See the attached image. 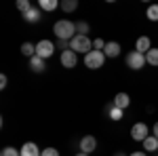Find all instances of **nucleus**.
<instances>
[{"label":"nucleus","instance_id":"obj_1","mask_svg":"<svg viewBox=\"0 0 158 156\" xmlns=\"http://www.w3.org/2000/svg\"><path fill=\"white\" fill-rule=\"evenodd\" d=\"M53 34L57 36V40H72L76 36V23L68 19H59L53 25Z\"/></svg>","mask_w":158,"mask_h":156},{"label":"nucleus","instance_id":"obj_2","mask_svg":"<svg viewBox=\"0 0 158 156\" xmlns=\"http://www.w3.org/2000/svg\"><path fill=\"white\" fill-rule=\"evenodd\" d=\"M70 48H72L74 53H82V55H86V53L93 51V40H91L89 36H80V34H76V36L70 40Z\"/></svg>","mask_w":158,"mask_h":156},{"label":"nucleus","instance_id":"obj_3","mask_svg":"<svg viewBox=\"0 0 158 156\" xmlns=\"http://www.w3.org/2000/svg\"><path fill=\"white\" fill-rule=\"evenodd\" d=\"M103 63H106V53L103 51H91V53H86L85 55V65L89 70H99V68H103Z\"/></svg>","mask_w":158,"mask_h":156},{"label":"nucleus","instance_id":"obj_4","mask_svg":"<svg viewBox=\"0 0 158 156\" xmlns=\"http://www.w3.org/2000/svg\"><path fill=\"white\" fill-rule=\"evenodd\" d=\"M127 65L131 68V70H141L143 65H146V55L143 53H139V51H131L129 55H127Z\"/></svg>","mask_w":158,"mask_h":156},{"label":"nucleus","instance_id":"obj_5","mask_svg":"<svg viewBox=\"0 0 158 156\" xmlns=\"http://www.w3.org/2000/svg\"><path fill=\"white\" fill-rule=\"evenodd\" d=\"M53 53H55V42H51V40H40L36 44V55L40 57V59H49V57H53Z\"/></svg>","mask_w":158,"mask_h":156},{"label":"nucleus","instance_id":"obj_6","mask_svg":"<svg viewBox=\"0 0 158 156\" xmlns=\"http://www.w3.org/2000/svg\"><path fill=\"white\" fill-rule=\"evenodd\" d=\"M150 135H152V133H150V129H148L146 122H135L133 129H131V137H133L135 141H141V144L146 141Z\"/></svg>","mask_w":158,"mask_h":156},{"label":"nucleus","instance_id":"obj_7","mask_svg":"<svg viewBox=\"0 0 158 156\" xmlns=\"http://www.w3.org/2000/svg\"><path fill=\"white\" fill-rule=\"evenodd\" d=\"M59 61H61V65H63V68L72 70V68H76V63H78V53H74L72 48H68V51H63V53H61Z\"/></svg>","mask_w":158,"mask_h":156},{"label":"nucleus","instance_id":"obj_8","mask_svg":"<svg viewBox=\"0 0 158 156\" xmlns=\"http://www.w3.org/2000/svg\"><path fill=\"white\" fill-rule=\"evenodd\" d=\"M95 150H97V137H95V135H85V137L80 139V152L91 154V152H95Z\"/></svg>","mask_w":158,"mask_h":156},{"label":"nucleus","instance_id":"obj_9","mask_svg":"<svg viewBox=\"0 0 158 156\" xmlns=\"http://www.w3.org/2000/svg\"><path fill=\"white\" fill-rule=\"evenodd\" d=\"M19 152H21V156H40L42 154V150H38V145L34 141H25Z\"/></svg>","mask_w":158,"mask_h":156},{"label":"nucleus","instance_id":"obj_10","mask_svg":"<svg viewBox=\"0 0 158 156\" xmlns=\"http://www.w3.org/2000/svg\"><path fill=\"white\" fill-rule=\"evenodd\" d=\"M30 70H32L34 74H42L44 70H47V61L40 59L38 55H34V57L30 59Z\"/></svg>","mask_w":158,"mask_h":156},{"label":"nucleus","instance_id":"obj_11","mask_svg":"<svg viewBox=\"0 0 158 156\" xmlns=\"http://www.w3.org/2000/svg\"><path fill=\"white\" fill-rule=\"evenodd\" d=\"M150 48H152V40H150L148 36H139V38H137V42H135V51H139V53L146 55Z\"/></svg>","mask_w":158,"mask_h":156},{"label":"nucleus","instance_id":"obj_12","mask_svg":"<svg viewBox=\"0 0 158 156\" xmlns=\"http://www.w3.org/2000/svg\"><path fill=\"white\" fill-rule=\"evenodd\" d=\"M40 15H42V11H40L38 6H32L27 13H23V19L27 23H38V21H40Z\"/></svg>","mask_w":158,"mask_h":156},{"label":"nucleus","instance_id":"obj_13","mask_svg":"<svg viewBox=\"0 0 158 156\" xmlns=\"http://www.w3.org/2000/svg\"><path fill=\"white\" fill-rule=\"evenodd\" d=\"M114 106L120 110H127L129 106H131V97L127 95V93H118V95L114 97Z\"/></svg>","mask_w":158,"mask_h":156},{"label":"nucleus","instance_id":"obj_14","mask_svg":"<svg viewBox=\"0 0 158 156\" xmlns=\"http://www.w3.org/2000/svg\"><path fill=\"white\" fill-rule=\"evenodd\" d=\"M103 53H106V57H118L120 55V44L118 42H106V48H103Z\"/></svg>","mask_w":158,"mask_h":156},{"label":"nucleus","instance_id":"obj_15","mask_svg":"<svg viewBox=\"0 0 158 156\" xmlns=\"http://www.w3.org/2000/svg\"><path fill=\"white\" fill-rule=\"evenodd\" d=\"M59 6H61V2H57V0H40V2H38V9H40V11H47V13L55 11V9H59Z\"/></svg>","mask_w":158,"mask_h":156},{"label":"nucleus","instance_id":"obj_16","mask_svg":"<svg viewBox=\"0 0 158 156\" xmlns=\"http://www.w3.org/2000/svg\"><path fill=\"white\" fill-rule=\"evenodd\" d=\"M143 152H158V139L154 135H150L143 141Z\"/></svg>","mask_w":158,"mask_h":156},{"label":"nucleus","instance_id":"obj_17","mask_svg":"<svg viewBox=\"0 0 158 156\" xmlns=\"http://www.w3.org/2000/svg\"><path fill=\"white\" fill-rule=\"evenodd\" d=\"M108 114H110V118L112 120H122V114H124V110H120V108H116L114 106V101L108 106Z\"/></svg>","mask_w":158,"mask_h":156},{"label":"nucleus","instance_id":"obj_18","mask_svg":"<svg viewBox=\"0 0 158 156\" xmlns=\"http://www.w3.org/2000/svg\"><path fill=\"white\" fill-rule=\"evenodd\" d=\"M146 63H150V65H154V68H158V48H150L146 53Z\"/></svg>","mask_w":158,"mask_h":156},{"label":"nucleus","instance_id":"obj_19","mask_svg":"<svg viewBox=\"0 0 158 156\" xmlns=\"http://www.w3.org/2000/svg\"><path fill=\"white\" fill-rule=\"evenodd\" d=\"M21 53H23L25 57L32 59V57L36 55V44H32V42H23V44H21Z\"/></svg>","mask_w":158,"mask_h":156},{"label":"nucleus","instance_id":"obj_20","mask_svg":"<svg viewBox=\"0 0 158 156\" xmlns=\"http://www.w3.org/2000/svg\"><path fill=\"white\" fill-rule=\"evenodd\" d=\"M59 9L63 13H72V11H76V9H78V2H76V0H63Z\"/></svg>","mask_w":158,"mask_h":156},{"label":"nucleus","instance_id":"obj_21","mask_svg":"<svg viewBox=\"0 0 158 156\" xmlns=\"http://www.w3.org/2000/svg\"><path fill=\"white\" fill-rule=\"evenodd\" d=\"M146 17L150 21H158V4H150V6H148Z\"/></svg>","mask_w":158,"mask_h":156},{"label":"nucleus","instance_id":"obj_22","mask_svg":"<svg viewBox=\"0 0 158 156\" xmlns=\"http://www.w3.org/2000/svg\"><path fill=\"white\" fill-rule=\"evenodd\" d=\"M89 23L86 21H76V34H80V36H86L89 34Z\"/></svg>","mask_w":158,"mask_h":156},{"label":"nucleus","instance_id":"obj_23","mask_svg":"<svg viewBox=\"0 0 158 156\" xmlns=\"http://www.w3.org/2000/svg\"><path fill=\"white\" fill-rule=\"evenodd\" d=\"M0 156H21V152L17 148H13V145H6V148H2Z\"/></svg>","mask_w":158,"mask_h":156},{"label":"nucleus","instance_id":"obj_24","mask_svg":"<svg viewBox=\"0 0 158 156\" xmlns=\"http://www.w3.org/2000/svg\"><path fill=\"white\" fill-rule=\"evenodd\" d=\"M17 9L21 13H27L32 9V4H30V0H17Z\"/></svg>","mask_w":158,"mask_h":156},{"label":"nucleus","instance_id":"obj_25","mask_svg":"<svg viewBox=\"0 0 158 156\" xmlns=\"http://www.w3.org/2000/svg\"><path fill=\"white\" fill-rule=\"evenodd\" d=\"M55 48H59L61 53H63V51H68V48H70V40H57Z\"/></svg>","mask_w":158,"mask_h":156},{"label":"nucleus","instance_id":"obj_26","mask_svg":"<svg viewBox=\"0 0 158 156\" xmlns=\"http://www.w3.org/2000/svg\"><path fill=\"white\" fill-rule=\"evenodd\" d=\"M93 48H95V51H103V48H106V40L95 38V40H93Z\"/></svg>","mask_w":158,"mask_h":156},{"label":"nucleus","instance_id":"obj_27","mask_svg":"<svg viewBox=\"0 0 158 156\" xmlns=\"http://www.w3.org/2000/svg\"><path fill=\"white\" fill-rule=\"evenodd\" d=\"M40 156H59V150L57 148H44Z\"/></svg>","mask_w":158,"mask_h":156},{"label":"nucleus","instance_id":"obj_28","mask_svg":"<svg viewBox=\"0 0 158 156\" xmlns=\"http://www.w3.org/2000/svg\"><path fill=\"white\" fill-rule=\"evenodd\" d=\"M6 84H9V78H6V76L2 74V76H0V89H4Z\"/></svg>","mask_w":158,"mask_h":156},{"label":"nucleus","instance_id":"obj_29","mask_svg":"<svg viewBox=\"0 0 158 156\" xmlns=\"http://www.w3.org/2000/svg\"><path fill=\"white\" fill-rule=\"evenodd\" d=\"M152 135L158 139V122H154V127H152Z\"/></svg>","mask_w":158,"mask_h":156},{"label":"nucleus","instance_id":"obj_30","mask_svg":"<svg viewBox=\"0 0 158 156\" xmlns=\"http://www.w3.org/2000/svg\"><path fill=\"white\" fill-rule=\"evenodd\" d=\"M129 156H148V154H146V152H131Z\"/></svg>","mask_w":158,"mask_h":156},{"label":"nucleus","instance_id":"obj_31","mask_svg":"<svg viewBox=\"0 0 158 156\" xmlns=\"http://www.w3.org/2000/svg\"><path fill=\"white\" fill-rule=\"evenodd\" d=\"M76 156H91V154H85V152H78Z\"/></svg>","mask_w":158,"mask_h":156},{"label":"nucleus","instance_id":"obj_32","mask_svg":"<svg viewBox=\"0 0 158 156\" xmlns=\"http://www.w3.org/2000/svg\"><path fill=\"white\" fill-rule=\"evenodd\" d=\"M116 156H124V154H122V152H118V154H116Z\"/></svg>","mask_w":158,"mask_h":156},{"label":"nucleus","instance_id":"obj_33","mask_svg":"<svg viewBox=\"0 0 158 156\" xmlns=\"http://www.w3.org/2000/svg\"><path fill=\"white\" fill-rule=\"evenodd\" d=\"M154 156H158V154H154Z\"/></svg>","mask_w":158,"mask_h":156}]
</instances>
